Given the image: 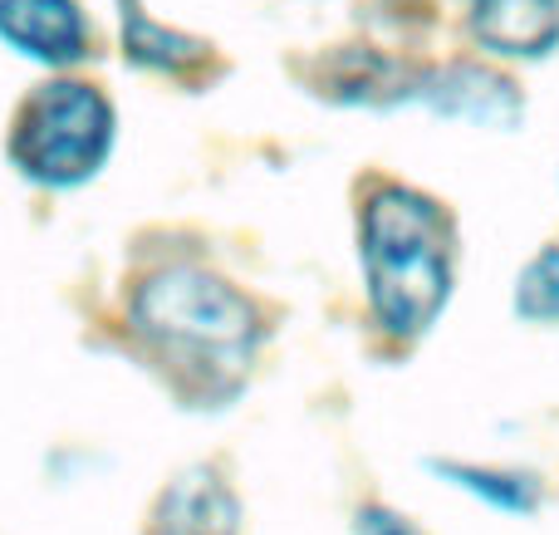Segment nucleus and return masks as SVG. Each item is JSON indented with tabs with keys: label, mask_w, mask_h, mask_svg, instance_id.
<instances>
[{
	"label": "nucleus",
	"mask_w": 559,
	"mask_h": 535,
	"mask_svg": "<svg viewBox=\"0 0 559 535\" xmlns=\"http://www.w3.org/2000/svg\"><path fill=\"white\" fill-rule=\"evenodd\" d=\"M358 531L364 535H423L417 526H407L397 511H383V507H373V511H364V521H358Z\"/></svg>",
	"instance_id": "11"
},
{
	"label": "nucleus",
	"mask_w": 559,
	"mask_h": 535,
	"mask_svg": "<svg viewBox=\"0 0 559 535\" xmlns=\"http://www.w3.org/2000/svg\"><path fill=\"white\" fill-rule=\"evenodd\" d=\"M133 334L192 408H216L241 393L265 324L231 281L197 265H167L138 285Z\"/></svg>",
	"instance_id": "1"
},
{
	"label": "nucleus",
	"mask_w": 559,
	"mask_h": 535,
	"mask_svg": "<svg viewBox=\"0 0 559 535\" xmlns=\"http://www.w3.org/2000/svg\"><path fill=\"white\" fill-rule=\"evenodd\" d=\"M423 98L442 114H462L476 123H515L521 98L506 79H496L491 69L476 64H452V69H427L423 79Z\"/></svg>",
	"instance_id": "7"
},
{
	"label": "nucleus",
	"mask_w": 559,
	"mask_h": 535,
	"mask_svg": "<svg viewBox=\"0 0 559 535\" xmlns=\"http://www.w3.org/2000/svg\"><path fill=\"white\" fill-rule=\"evenodd\" d=\"M515 310L535 324H559V246L540 251L515 281Z\"/></svg>",
	"instance_id": "10"
},
{
	"label": "nucleus",
	"mask_w": 559,
	"mask_h": 535,
	"mask_svg": "<svg viewBox=\"0 0 559 535\" xmlns=\"http://www.w3.org/2000/svg\"><path fill=\"white\" fill-rule=\"evenodd\" d=\"M452 216L413 187H378L364 206V271L373 314L393 340L432 330L452 295Z\"/></svg>",
	"instance_id": "2"
},
{
	"label": "nucleus",
	"mask_w": 559,
	"mask_h": 535,
	"mask_svg": "<svg viewBox=\"0 0 559 535\" xmlns=\"http://www.w3.org/2000/svg\"><path fill=\"white\" fill-rule=\"evenodd\" d=\"M472 35L496 55H550L559 45V0H472Z\"/></svg>",
	"instance_id": "6"
},
{
	"label": "nucleus",
	"mask_w": 559,
	"mask_h": 535,
	"mask_svg": "<svg viewBox=\"0 0 559 535\" xmlns=\"http://www.w3.org/2000/svg\"><path fill=\"white\" fill-rule=\"evenodd\" d=\"M0 39L39 64H74L88 49L79 0H0Z\"/></svg>",
	"instance_id": "4"
},
{
	"label": "nucleus",
	"mask_w": 559,
	"mask_h": 535,
	"mask_svg": "<svg viewBox=\"0 0 559 535\" xmlns=\"http://www.w3.org/2000/svg\"><path fill=\"white\" fill-rule=\"evenodd\" d=\"M114 147V108L94 84L49 79L25 98L10 133V157L39 187H74L104 167Z\"/></svg>",
	"instance_id": "3"
},
{
	"label": "nucleus",
	"mask_w": 559,
	"mask_h": 535,
	"mask_svg": "<svg viewBox=\"0 0 559 535\" xmlns=\"http://www.w3.org/2000/svg\"><path fill=\"white\" fill-rule=\"evenodd\" d=\"M241 507L212 467H192L163 491L147 535H236Z\"/></svg>",
	"instance_id": "5"
},
{
	"label": "nucleus",
	"mask_w": 559,
	"mask_h": 535,
	"mask_svg": "<svg viewBox=\"0 0 559 535\" xmlns=\"http://www.w3.org/2000/svg\"><path fill=\"white\" fill-rule=\"evenodd\" d=\"M123 49L133 64L147 69H163V74H192L197 64L212 59V45L192 35H177V29L157 25L153 15L138 10V0H123Z\"/></svg>",
	"instance_id": "9"
},
{
	"label": "nucleus",
	"mask_w": 559,
	"mask_h": 535,
	"mask_svg": "<svg viewBox=\"0 0 559 535\" xmlns=\"http://www.w3.org/2000/svg\"><path fill=\"white\" fill-rule=\"evenodd\" d=\"M437 477H447L456 491L476 497L481 507L501 511V516H535L545 507V482L535 472L515 467H476V462H432Z\"/></svg>",
	"instance_id": "8"
}]
</instances>
